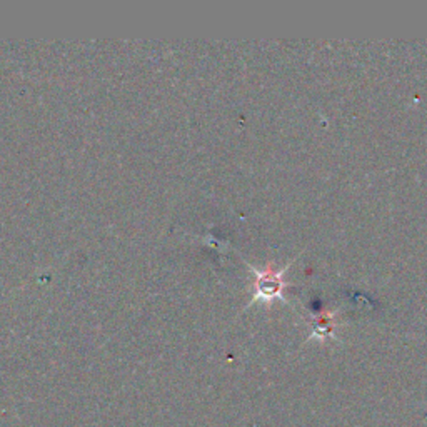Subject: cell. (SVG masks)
I'll return each mask as SVG.
<instances>
[{"label":"cell","mask_w":427,"mask_h":427,"mask_svg":"<svg viewBox=\"0 0 427 427\" xmlns=\"http://www.w3.org/2000/svg\"><path fill=\"white\" fill-rule=\"evenodd\" d=\"M281 272H274V269L264 270L261 275H259L257 281V297L266 299V297H274V295H279L282 289V282H281Z\"/></svg>","instance_id":"obj_1"}]
</instances>
